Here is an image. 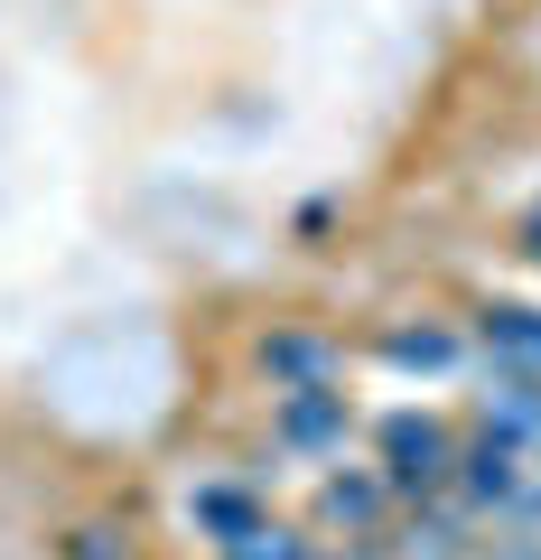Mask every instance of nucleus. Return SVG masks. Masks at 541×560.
Segmentation results:
<instances>
[{"label": "nucleus", "mask_w": 541, "mask_h": 560, "mask_svg": "<svg viewBox=\"0 0 541 560\" xmlns=\"http://www.w3.org/2000/svg\"><path fill=\"white\" fill-rule=\"evenodd\" d=\"M485 327H495V346H514V355H532V364H541V327L522 318V308H495Z\"/></svg>", "instance_id": "nucleus-2"}, {"label": "nucleus", "mask_w": 541, "mask_h": 560, "mask_svg": "<svg viewBox=\"0 0 541 560\" xmlns=\"http://www.w3.org/2000/svg\"><path fill=\"white\" fill-rule=\"evenodd\" d=\"M392 477H439V440L401 420V430H392Z\"/></svg>", "instance_id": "nucleus-1"}]
</instances>
